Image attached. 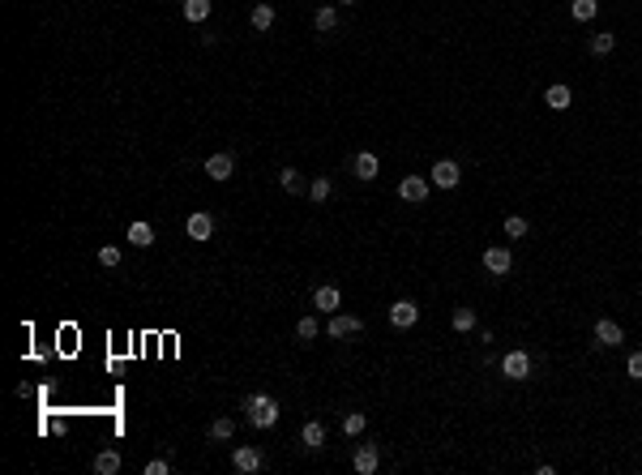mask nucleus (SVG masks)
Listing matches in <instances>:
<instances>
[{"instance_id":"5701e85b","label":"nucleus","mask_w":642,"mask_h":475,"mask_svg":"<svg viewBox=\"0 0 642 475\" xmlns=\"http://www.w3.org/2000/svg\"><path fill=\"white\" fill-rule=\"evenodd\" d=\"M210 437H214V441H232V437H236V420H232V415H218V420L210 424Z\"/></svg>"},{"instance_id":"7c9ffc66","label":"nucleus","mask_w":642,"mask_h":475,"mask_svg":"<svg viewBox=\"0 0 642 475\" xmlns=\"http://www.w3.org/2000/svg\"><path fill=\"white\" fill-rule=\"evenodd\" d=\"M98 266L116 270V266H120V248H116V244H103V248H98Z\"/></svg>"},{"instance_id":"6e6552de","label":"nucleus","mask_w":642,"mask_h":475,"mask_svg":"<svg viewBox=\"0 0 642 475\" xmlns=\"http://www.w3.org/2000/svg\"><path fill=\"white\" fill-rule=\"evenodd\" d=\"M352 171H356V180H368V184H373V180L381 176V159L373 155V150H360V155L352 159Z\"/></svg>"},{"instance_id":"f8f14e48","label":"nucleus","mask_w":642,"mask_h":475,"mask_svg":"<svg viewBox=\"0 0 642 475\" xmlns=\"http://www.w3.org/2000/svg\"><path fill=\"white\" fill-rule=\"evenodd\" d=\"M313 309H317V313H338V309H342V291H338L334 283L317 287V291H313Z\"/></svg>"},{"instance_id":"4be33fe9","label":"nucleus","mask_w":642,"mask_h":475,"mask_svg":"<svg viewBox=\"0 0 642 475\" xmlns=\"http://www.w3.org/2000/svg\"><path fill=\"white\" fill-rule=\"evenodd\" d=\"M570 13H574V21H596L600 0H570Z\"/></svg>"},{"instance_id":"412c9836","label":"nucleus","mask_w":642,"mask_h":475,"mask_svg":"<svg viewBox=\"0 0 642 475\" xmlns=\"http://www.w3.org/2000/svg\"><path fill=\"white\" fill-rule=\"evenodd\" d=\"M279 184H283V193H291V197L304 193V176H300L295 167H283V171H279Z\"/></svg>"},{"instance_id":"6ab92c4d","label":"nucleus","mask_w":642,"mask_h":475,"mask_svg":"<svg viewBox=\"0 0 642 475\" xmlns=\"http://www.w3.org/2000/svg\"><path fill=\"white\" fill-rule=\"evenodd\" d=\"M300 441H304V449H321V445H326V424H321V420H309L304 433H300Z\"/></svg>"},{"instance_id":"2f4dec72","label":"nucleus","mask_w":642,"mask_h":475,"mask_svg":"<svg viewBox=\"0 0 642 475\" xmlns=\"http://www.w3.org/2000/svg\"><path fill=\"white\" fill-rule=\"evenodd\" d=\"M625 372L634 381H642V352H630V360H625Z\"/></svg>"},{"instance_id":"aec40b11","label":"nucleus","mask_w":642,"mask_h":475,"mask_svg":"<svg viewBox=\"0 0 642 475\" xmlns=\"http://www.w3.org/2000/svg\"><path fill=\"white\" fill-rule=\"evenodd\" d=\"M313 26H317L321 35H330V31H338V9H334V5H321V9L313 13Z\"/></svg>"},{"instance_id":"473e14b6","label":"nucleus","mask_w":642,"mask_h":475,"mask_svg":"<svg viewBox=\"0 0 642 475\" xmlns=\"http://www.w3.org/2000/svg\"><path fill=\"white\" fill-rule=\"evenodd\" d=\"M167 471H171L167 458H150V463H146V475H167Z\"/></svg>"},{"instance_id":"a211bd4d","label":"nucleus","mask_w":642,"mask_h":475,"mask_svg":"<svg viewBox=\"0 0 642 475\" xmlns=\"http://www.w3.org/2000/svg\"><path fill=\"white\" fill-rule=\"evenodd\" d=\"M120 471V449H98L94 454V475H116Z\"/></svg>"},{"instance_id":"72a5a7b5","label":"nucleus","mask_w":642,"mask_h":475,"mask_svg":"<svg viewBox=\"0 0 642 475\" xmlns=\"http://www.w3.org/2000/svg\"><path fill=\"white\" fill-rule=\"evenodd\" d=\"M334 5H356V0H334Z\"/></svg>"},{"instance_id":"9d476101","label":"nucleus","mask_w":642,"mask_h":475,"mask_svg":"<svg viewBox=\"0 0 642 475\" xmlns=\"http://www.w3.org/2000/svg\"><path fill=\"white\" fill-rule=\"evenodd\" d=\"M275 21H279L275 5H270V0H257V5H253V13H249V26H253L257 35H266V31H275Z\"/></svg>"},{"instance_id":"ddd939ff","label":"nucleus","mask_w":642,"mask_h":475,"mask_svg":"<svg viewBox=\"0 0 642 475\" xmlns=\"http://www.w3.org/2000/svg\"><path fill=\"white\" fill-rule=\"evenodd\" d=\"M352 467H356L360 475H373V471L381 467V449H377V445H356V454H352Z\"/></svg>"},{"instance_id":"20e7f679","label":"nucleus","mask_w":642,"mask_h":475,"mask_svg":"<svg viewBox=\"0 0 642 475\" xmlns=\"http://www.w3.org/2000/svg\"><path fill=\"white\" fill-rule=\"evenodd\" d=\"M360 330H364V321L356 313H330V321H326L330 338H347V334H360Z\"/></svg>"},{"instance_id":"9b49d317","label":"nucleus","mask_w":642,"mask_h":475,"mask_svg":"<svg viewBox=\"0 0 642 475\" xmlns=\"http://www.w3.org/2000/svg\"><path fill=\"white\" fill-rule=\"evenodd\" d=\"M184 232H189V240H197V244H206V240L214 236V218H210L206 210H197V214H189V223H184Z\"/></svg>"},{"instance_id":"393cba45","label":"nucleus","mask_w":642,"mask_h":475,"mask_svg":"<svg viewBox=\"0 0 642 475\" xmlns=\"http://www.w3.org/2000/svg\"><path fill=\"white\" fill-rule=\"evenodd\" d=\"M450 321H454V330H458V334H471V330H476V309H454Z\"/></svg>"},{"instance_id":"bb28decb","label":"nucleus","mask_w":642,"mask_h":475,"mask_svg":"<svg viewBox=\"0 0 642 475\" xmlns=\"http://www.w3.org/2000/svg\"><path fill=\"white\" fill-rule=\"evenodd\" d=\"M317 317H300V321H295V338H300V343H313L317 338Z\"/></svg>"},{"instance_id":"2eb2a0df","label":"nucleus","mask_w":642,"mask_h":475,"mask_svg":"<svg viewBox=\"0 0 642 475\" xmlns=\"http://www.w3.org/2000/svg\"><path fill=\"white\" fill-rule=\"evenodd\" d=\"M232 171H236V159H232V155H210V159H206V176L218 180V184L232 180Z\"/></svg>"},{"instance_id":"f257e3e1","label":"nucleus","mask_w":642,"mask_h":475,"mask_svg":"<svg viewBox=\"0 0 642 475\" xmlns=\"http://www.w3.org/2000/svg\"><path fill=\"white\" fill-rule=\"evenodd\" d=\"M244 411H249V424H253V429H275V424H279V403H275V398H270V394H249V398H244Z\"/></svg>"},{"instance_id":"4468645a","label":"nucleus","mask_w":642,"mask_h":475,"mask_svg":"<svg viewBox=\"0 0 642 475\" xmlns=\"http://www.w3.org/2000/svg\"><path fill=\"white\" fill-rule=\"evenodd\" d=\"M596 343H600V347H621V343H625V330L616 326V321L600 317V321H596Z\"/></svg>"},{"instance_id":"cd10ccee","label":"nucleus","mask_w":642,"mask_h":475,"mask_svg":"<svg viewBox=\"0 0 642 475\" xmlns=\"http://www.w3.org/2000/svg\"><path fill=\"white\" fill-rule=\"evenodd\" d=\"M612 47H616V35H596V39H591V56H608L612 52Z\"/></svg>"},{"instance_id":"7ed1b4c3","label":"nucleus","mask_w":642,"mask_h":475,"mask_svg":"<svg viewBox=\"0 0 642 475\" xmlns=\"http://www.w3.org/2000/svg\"><path fill=\"white\" fill-rule=\"evenodd\" d=\"M501 377H505V381H527V377H531V356H527V352H505Z\"/></svg>"},{"instance_id":"423d86ee","label":"nucleus","mask_w":642,"mask_h":475,"mask_svg":"<svg viewBox=\"0 0 642 475\" xmlns=\"http://www.w3.org/2000/svg\"><path fill=\"white\" fill-rule=\"evenodd\" d=\"M415 321H419L415 300H394V304H390V326H394V330H411Z\"/></svg>"},{"instance_id":"dca6fc26","label":"nucleus","mask_w":642,"mask_h":475,"mask_svg":"<svg viewBox=\"0 0 642 475\" xmlns=\"http://www.w3.org/2000/svg\"><path fill=\"white\" fill-rule=\"evenodd\" d=\"M544 103H548L553 112H565V107H570V103H574V90H570V86H561V82H557V86H548V90H544Z\"/></svg>"},{"instance_id":"f03ea898","label":"nucleus","mask_w":642,"mask_h":475,"mask_svg":"<svg viewBox=\"0 0 642 475\" xmlns=\"http://www.w3.org/2000/svg\"><path fill=\"white\" fill-rule=\"evenodd\" d=\"M428 180H433L437 189H458L462 167H458L454 159H437V163H433V171H428Z\"/></svg>"},{"instance_id":"c85d7f7f","label":"nucleus","mask_w":642,"mask_h":475,"mask_svg":"<svg viewBox=\"0 0 642 475\" xmlns=\"http://www.w3.org/2000/svg\"><path fill=\"white\" fill-rule=\"evenodd\" d=\"M505 236H510V240H523V236H527V218H523V214H510V218H505Z\"/></svg>"},{"instance_id":"1a4fd4ad","label":"nucleus","mask_w":642,"mask_h":475,"mask_svg":"<svg viewBox=\"0 0 642 475\" xmlns=\"http://www.w3.org/2000/svg\"><path fill=\"white\" fill-rule=\"evenodd\" d=\"M484 270H488V274H510V270H514V257H510V248H505V244H492V248H484Z\"/></svg>"},{"instance_id":"b1692460","label":"nucleus","mask_w":642,"mask_h":475,"mask_svg":"<svg viewBox=\"0 0 642 475\" xmlns=\"http://www.w3.org/2000/svg\"><path fill=\"white\" fill-rule=\"evenodd\" d=\"M210 9H214L210 0H184V17L193 21V26H197V21H206V17H210Z\"/></svg>"},{"instance_id":"c756f323","label":"nucleus","mask_w":642,"mask_h":475,"mask_svg":"<svg viewBox=\"0 0 642 475\" xmlns=\"http://www.w3.org/2000/svg\"><path fill=\"white\" fill-rule=\"evenodd\" d=\"M364 424H368L364 411H352L347 420H342V433H347V437H360V433H364Z\"/></svg>"},{"instance_id":"39448f33","label":"nucleus","mask_w":642,"mask_h":475,"mask_svg":"<svg viewBox=\"0 0 642 475\" xmlns=\"http://www.w3.org/2000/svg\"><path fill=\"white\" fill-rule=\"evenodd\" d=\"M232 467H236L240 475H253V471L266 467V458H261V449H253V445H236V449H232Z\"/></svg>"},{"instance_id":"0eeeda50","label":"nucleus","mask_w":642,"mask_h":475,"mask_svg":"<svg viewBox=\"0 0 642 475\" xmlns=\"http://www.w3.org/2000/svg\"><path fill=\"white\" fill-rule=\"evenodd\" d=\"M428 189H433V180H424V176H403L399 180V197H403V202H411V206L428 202Z\"/></svg>"},{"instance_id":"f3484780","label":"nucleus","mask_w":642,"mask_h":475,"mask_svg":"<svg viewBox=\"0 0 642 475\" xmlns=\"http://www.w3.org/2000/svg\"><path fill=\"white\" fill-rule=\"evenodd\" d=\"M129 244L133 248H150L155 244V227H150V223H141V218L129 223Z\"/></svg>"},{"instance_id":"a878e982","label":"nucleus","mask_w":642,"mask_h":475,"mask_svg":"<svg viewBox=\"0 0 642 475\" xmlns=\"http://www.w3.org/2000/svg\"><path fill=\"white\" fill-rule=\"evenodd\" d=\"M330 193H334V184L326 180V176H317L313 184H309V197H313V202L321 206V202H330Z\"/></svg>"}]
</instances>
